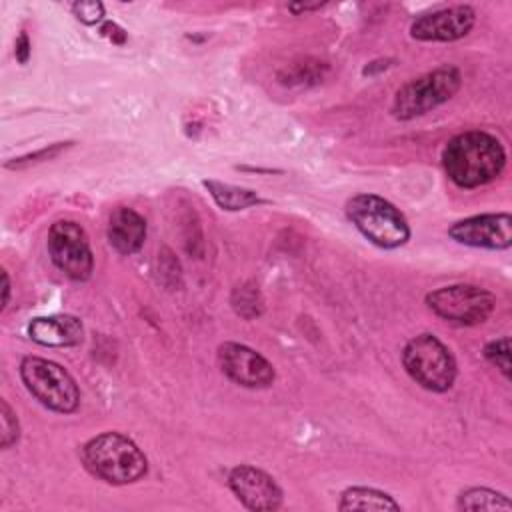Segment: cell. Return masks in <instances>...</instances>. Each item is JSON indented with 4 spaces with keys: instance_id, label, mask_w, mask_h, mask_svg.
Returning <instances> with one entry per match:
<instances>
[{
    "instance_id": "6da1fadb",
    "label": "cell",
    "mask_w": 512,
    "mask_h": 512,
    "mask_svg": "<svg viewBox=\"0 0 512 512\" xmlns=\"http://www.w3.org/2000/svg\"><path fill=\"white\" fill-rule=\"evenodd\" d=\"M506 152L498 138L488 132L470 130L448 140L442 150L446 176L460 188H478L500 176Z\"/></svg>"
},
{
    "instance_id": "7a4b0ae2",
    "label": "cell",
    "mask_w": 512,
    "mask_h": 512,
    "mask_svg": "<svg viewBox=\"0 0 512 512\" xmlns=\"http://www.w3.org/2000/svg\"><path fill=\"white\" fill-rule=\"evenodd\" d=\"M82 462L92 476L114 486L138 482L148 470L144 452L120 432H104L90 438L82 446Z\"/></svg>"
},
{
    "instance_id": "3957f363",
    "label": "cell",
    "mask_w": 512,
    "mask_h": 512,
    "mask_svg": "<svg viewBox=\"0 0 512 512\" xmlns=\"http://www.w3.org/2000/svg\"><path fill=\"white\" fill-rule=\"evenodd\" d=\"M346 216L356 230L372 244L392 250L410 240V226L404 214L378 194H356L346 202Z\"/></svg>"
},
{
    "instance_id": "277c9868",
    "label": "cell",
    "mask_w": 512,
    "mask_h": 512,
    "mask_svg": "<svg viewBox=\"0 0 512 512\" xmlns=\"http://www.w3.org/2000/svg\"><path fill=\"white\" fill-rule=\"evenodd\" d=\"M402 364L408 376L430 392H446L456 380V360L452 352L428 332L406 342Z\"/></svg>"
},
{
    "instance_id": "5b68a950",
    "label": "cell",
    "mask_w": 512,
    "mask_h": 512,
    "mask_svg": "<svg viewBox=\"0 0 512 512\" xmlns=\"http://www.w3.org/2000/svg\"><path fill=\"white\" fill-rule=\"evenodd\" d=\"M20 378L26 390L48 410L70 414L80 404V390L76 380L60 364L26 356L20 362Z\"/></svg>"
},
{
    "instance_id": "8992f818",
    "label": "cell",
    "mask_w": 512,
    "mask_h": 512,
    "mask_svg": "<svg viewBox=\"0 0 512 512\" xmlns=\"http://www.w3.org/2000/svg\"><path fill=\"white\" fill-rule=\"evenodd\" d=\"M462 84V74L456 66H440L426 72L402 88H398L392 102V116L398 120H412L440 104L448 102Z\"/></svg>"
},
{
    "instance_id": "52a82bcc",
    "label": "cell",
    "mask_w": 512,
    "mask_h": 512,
    "mask_svg": "<svg viewBox=\"0 0 512 512\" xmlns=\"http://www.w3.org/2000/svg\"><path fill=\"white\" fill-rule=\"evenodd\" d=\"M428 308L446 322L460 326L482 324L490 318L496 298L486 288L474 284H452L426 296Z\"/></svg>"
},
{
    "instance_id": "ba28073f",
    "label": "cell",
    "mask_w": 512,
    "mask_h": 512,
    "mask_svg": "<svg viewBox=\"0 0 512 512\" xmlns=\"http://www.w3.org/2000/svg\"><path fill=\"white\" fill-rule=\"evenodd\" d=\"M52 264L70 280L84 282L92 276L94 256L84 228L74 220H58L48 230L46 240Z\"/></svg>"
},
{
    "instance_id": "9c48e42d",
    "label": "cell",
    "mask_w": 512,
    "mask_h": 512,
    "mask_svg": "<svg viewBox=\"0 0 512 512\" xmlns=\"http://www.w3.org/2000/svg\"><path fill=\"white\" fill-rule=\"evenodd\" d=\"M218 364L224 376L244 388H268L274 378V366L250 346L224 342L218 346Z\"/></svg>"
},
{
    "instance_id": "30bf717a",
    "label": "cell",
    "mask_w": 512,
    "mask_h": 512,
    "mask_svg": "<svg viewBox=\"0 0 512 512\" xmlns=\"http://www.w3.org/2000/svg\"><path fill=\"white\" fill-rule=\"evenodd\" d=\"M448 236L472 248L506 250L512 246V216L508 212L470 216L452 224Z\"/></svg>"
},
{
    "instance_id": "8fae6325",
    "label": "cell",
    "mask_w": 512,
    "mask_h": 512,
    "mask_svg": "<svg viewBox=\"0 0 512 512\" xmlns=\"http://www.w3.org/2000/svg\"><path fill=\"white\" fill-rule=\"evenodd\" d=\"M476 22V14L466 4L438 8L418 16L410 24V36L420 42H454L464 38Z\"/></svg>"
},
{
    "instance_id": "7c38bea8",
    "label": "cell",
    "mask_w": 512,
    "mask_h": 512,
    "mask_svg": "<svg viewBox=\"0 0 512 512\" xmlns=\"http://www.w3.org/2000/svg\"><path fill=\"white\" fill-rule=\"evenodd\" d=\"M228 486L248 510H278L282 506V488L260 468L234 466L228 474Z\"/></svg>"
},
{
    "instance_id": "4fadbf2b",
    "label": "cell",
    "mask_w": 512,
    "mask_h": 512,
    "mask_svg": "<svg viewBox=\"0 0 512 512\" xmlns=\"http://www.w3.org/2000/svg\"><path fill=\"white\" fill-rule=\"evenodd\" d=\"M26 330L36 344L50 346V348L78 346L84 338L82 322L72 314L38 316L28 322Z\"/></svg>"
},
{
    "instance_id": "5bb4252c",
    "label": "cell",
    "mask_w": 512,
    "mask_h": 512,
    "mask_svg": "<svg viewBox=\"0 0 512 512\" xmlns=\"http://www.w3.org/2000/svg\"><path fill=\"white\" fill-rule=\"evenodd\" d=\"M106 236L116 252L130 256L138 252L146 240V220L134 208L118 206L108 218Z\"/></svg>"
},
{
    "instance_id": "9a60e30c",
    "label": "cell",
    "mask_w": 512,
    "mask_h": 512,
    "mask_svg": "<svg viewBox=\"0 0 512 512\" xmlns=\"http://www.w3.org/2000/svg\"><path fill=\"white\" fill-rule=\"evenodd\" d=\"M202 186L210 192V196L214 198V202L228 212H238V210H246L250 206L262 204L264 200L250 188H242V186H234V184H226L220 180H202Z\"/></svg>"
},
{
    "instance_id": "2e32d148",
    "label": "cell",
    "mask_w": 512,
    "mask_h": 512,
    "mask_svg": "<svg viewBox=\"0 0 512 512\" xmlns=\"http://www.w3.org/2000/svg\"><path fill=\"white\" fill-rule=\"evenodd\" d=\"M340 510H402L400 504L386 492L376 488L352 486L340 494Z\"/></svg>"
},
{
    "instance_id": "e0dca14e",
    "label": "cell",
    "mask_w": 512,
    "mask_h": 512,
    "mask_svg": "<svg viewBox=\"0 0 512 512\" xmlns=\"http://www.w3.org/2000/svg\"><path fill=\"white\" fill-rule=\"evenodd\" d=\"M458 510H512V502L490 488H468L458 496Z\"/></svg>"
},
{
    "instance_id": "ac0fdd59",
    "label": "cell",
    "mask_w": 512,
    "mask_h": 512,
    "mask_svg": "<svg viewBox=\"0 0 512 512\" xmlns=\"http://www.w3.org/2000/svg\"><path fill=\"white\" fill-rule=\"evenodd\" d=\"M328 70V64L326 62H320V60H304V62H298V64H292L288 68H284L280 74H278V80L284 84V86H308V84H316L324 78Z\"/></svg>"
},
{
    "instance_id": "d6986e66",
    "label": "cell",
    "mask_w": 512,
    "mask_h": 512,
    "mask_svg": "<svg viewBox=\"0 0 512 512\" xmlns=\"http://www.w3.org/2000/svg\"><path fill=\"white\" fill-rule=\"evenodd\" d=\"M230 302H232V308L238 316L246 318V320H252L256 316L262 314L264 310V300L260 296V290L254 282H242L238 284L234 290H232V296H230Z\"/></svg>"
},
{
    "instance_id": "ffe728a7",
    "label": "cell",
    "mask_w": 512,
    "mask_h": 512,
    "mask_svg": "<svg viewBox=\"0 0 512 512\" xmlns=\"http://www.w3.org/2000/svg\"><path fill=\"white\" fill-rule=\"evenodd\" d=\"M486 360L496 366L506 378H510V340L508 336H502L498 340H492L484 346Z\"/></svg>"
},
{
    "instance_id": "44dd1931",
    "label": "cell",
    "mask_w": 512,
    "mask_h": 512,
    "mask_svg": "<svg viewBox=\"0 0 512 512\" xmlns=\"http://www.w3.org/2000/svg\"><path fill=\"white\" fill-rule=\"evenodd\" d=\"M70 146V142H56L52 146H46L42 150H36V152H30L26 156H20V158H14V160H8L4 166L10 168V170H20V168H28L32 164H38V162H44V160H50V158H56L62 150H66Z\"/></svg>"
},
{
    "instance_id": "7402d4cb",
    "label": "cell",
    "mask_w": 512,
    "mask_h": 512,
    "mask_svg": "<svg viewBox=\"0 0 512 512\" xmlns=\"http://www.w3.org/2000/svg\"><path fill=\"white\" fill-rule=\"evenodd\" d=\"M0 446L2 448H10L14 442H18L20 436V426H18V418L12 412V408L8 406L6 400L0 402Z\"/></svg>"
},
{
    "instance_id": "603a6c76",
    "label": "cell",
    "mask_w": 512,
    "mask_h": 512,
    "mask_svg": "<svg viewBox=\"0 0 512 512\" xmlns=\"http://www.w3.org/2000/svg\"><path fill=\"white\" fill-rule=\"evenodd\" d=\"M72 14L82 22V24H88V26H94L98 22L104 20V4L98 2V0H80V2H74L70 6Z\"/></svg>"
},
{
    "instance_id": "cb8c5ba5",
    "label": "cell",
    "mask_w": 512,
    "mask_h": 512,
    "mask_svg": "<svg viewBox=\"0 0 512 512\" xmlns=\"http://www.w3.org/2000/svg\"><path fill=\"white\" fill-rule=\"evenodd\" d=\"M30 48H32L30 38H28V34L22 30V32L18 34V38H16V44H14V56H16V60H18L20 64H26V62H28V58H30Z\"/></svg>"
},
{
    "instance_id": "d4e9b609",
    "label": "cell",
    "mask_w": 512,
    "mask_h": 512,
    "mask_svg": "<svg viewBox=\"0 0 512 512\" xmlns=\"http://www.w3.org/2000/svg\"><path fill=\"white\" fill-rule=\"evenodd\" d=\"M100 32H102V36L110 38L114 44H124L126 42V32L118 24H114V22H104Z\"/></svg>"
},
{
    "instance_id": "484cf974",
    "label": "cell",
    "mask_w": 512,
    "mask_h": 512,
    "mask_svg": "<svg viewBox=\"0 0 512 512\" xmlns=\"http://www.w3.org/2000/svg\"><path fill=\"white\" fill-rule=\"evenodd\" d=\"M8 298H10V278H8V272L2 270V306H0V310H4L8 306Z\"/></svg>"
},
{
    "instance_id": "4316f807",
    "label": "cell",
    "mask_w": 512,
    "mask_h": 512,
    "mask_svg": "<svg viewBox=\"0 0 512 512\" xmlns=\"http://www.w3.org/2000/svg\"><path fill=\"white\" fill-rule=\"evenodd\" d=\"M324 4L316 2V4H288V10L294 14H302V12H310V10H320Z\"/></svg>"
}]
</instances>
